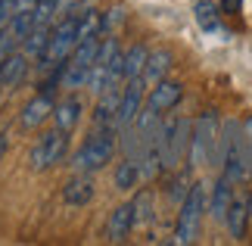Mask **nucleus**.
<instances>
[{
  "label": "nucleus",
  "instance_id": "nucleus-1",
  "mask_svg": "<svg viewBox=\"0 0 252 246\" xmlns=\"http://www.w3.org/2000/svg\"><path fill=\"white\" fill-rule=\"evenodd\" d=\"M115 146H119V128H94L87 134V141L78 146V153L72 156L75 172H100L112 162Z\"/></svg>",
  "mask_w": 252,
  "mask_h": 246
},
{
  "label": "nucleus",
  "instance_id": "nucleus-2",
  "mask_svg": "<svg viewBox=\"0 0 252 246\" xmlns=\"http://www.w3.org/2000/svg\"><path fill=\"white\" fill-rule=\"evenodd\" d=\"M218 131H221V122H218L215 109H206L196 122H193L190 150H187L190 169H199V165L212 162V156H215V143H218Z\"/></svg>",
  "mask_w": 252,
  "mask_h": 246
},
{
  "label": "nucleus",
  "instance_id": "nucleus-3",
  "mask_svg": "<svg viewBox=\"0 0 252 246\" xmlns=\"http://www.w3.org/2000/svg\"><path fill=\"white\" fill-rule=\"evenodd\" d=\"M190 134H193V122L190 119H168V122H162L159 150H162V169H165V172L178 169L181 159L187 156Z\"/></svg>",
  "mask_w": 252,
  "mask_h": 246
},
{
  "label": "nucleus",
  "instance_id": "nucleus-4",
  "mask_svg": "<svg viewBox=\"0 0 252 246\" xmlns=\"http://www.w3.org/2000/svg\"><path fill=\"white\" fill-rule=\"evenodd\" d=\"M206 187H209V184L196 181V184L190 187V193L184 196L181 212H178V231H174V243L187 246V243L196 240V234H199V218H202V212H206Z\"/></svg>",
  "mask_w": 252,
  "mask_h": 246
},
{
  "label": "nucleus",
  "instance_id": "nucleus-5",
  "mask_svg": "<svg viewBox=\"0 0 252 246\" xmlns=\"http://www.w3.org/2000/svg\"><path fill=\"white\" fill-rule=\"evenodd\" d=\"M65 150H69V131H63V128L47 131V134H41V141L32 146V153H28V169L32 172L53 169V165L63 162Z\"/></svg>",
  "mask_w": 252,
  "mask_h": 246
},
{
  "label": "nucleus",
  "instance_id": "nucleus-6",
  "mask_svg": "<svg viewBox=\"0 0 252 246\" xmlns=\"http://www.w3.org/2000/svg\"><path fill=\"white\" fill-rule=\"evenodd\" d=\"M143 78H131L122 91V100H119V115H115V128H125V125H134L137 115L143 109Z\"/></svg>",
  "mask_w": 252,
  "mask_h": 246
},
{
  "label": "nucleus",
  "instance_id": "nucleus-7",
  "mask_svg": "<svg viewBox=\"0 0 252 246\" xmlns=\"http://www.w3.org/2000/svg\"><path fill=\"white\" fill-rule=\"evenodd\" d=\"M94 193H96V184L91 178V172H78L75 178L65 181V187H63V203L69 206V209H84V206L94 200Z\"/></svg>",
  "mask_w": 252,
  "mask_h": 246
},
{
  "label": "nucleus",
  "instance_id": "nucleus-8",
  "mask_svg": "<svg viewBox=\"0 0 252 246\" xmlns=\"http://www.w3.org/2000/svg\"><path fill=\"white\" fill-rule=\"evenodd\" d=\"M181 97H184V87L178 81H165V78H162L159 84L150 87L147 106H150V109H156V112H168V109H174V106L181 103Z\"/></svg>",
  "mask_w": 252,
  "mask_h": 246
},
{
  "label": "nucleus",
  "instance_id": "nucleus-9",
  "mask_svg": "<svg viewBox=\"0 0 252 246\" xmlns=\"http://www.w3.org/2000/svg\"><path fill=\"white\" fill-rule=\"evenodd\" d=\"M53 106H56V103H53V94H44V91H41V94L34 97V100H28V103H25L19 125H22L25 131H34L37 125H44V122L53 115Z\"/></svg>",
  "mask_w": 252,
  "mask_h": 246
},
{
  "label": "nucleus",
  "instance_id": "nucleus-10",
  "mask_svg": "<svg viewBox=\"0 0 252 246\" xmlns=\"http://www.w3.org/2000/svg\"><path fill=\"white\" fill-rule=\"evenodd\" d=\"M134 231V206L131 203H122L119 209L109 215V224H106V237L109 243H125Z\"/></svg>",
  "mask_w": 252,
  "mask_h": 246
},
{
  "label": "nucleus",
  "instance_id": "nucleus-11",
  "mask_svg": "<svg viewBox=\"0 0 252 246\" xmlns=\"http://www.w3.org/2000/svg\"><path fill=\"white\" fill-rule=\"evenodd\" d=\"M249 196H234L230 200V209L224 215V221H227V231H230V237L234 240H243L246 237V224H249Z\"/></svg>",
  "mask_w": 252,
  "mask_h": 246
},
{
  "label": "nucleus",
  "instance_id": "nucleus-12",
  "mask_svg": "<svg viewBox=\"0 0 252 246\" xmlns=\"http://www.w3.org/2000/svg\"><path fill=\"white\" fill-rule=\"evenodd\" d=\"M119 100H122V91H119V87H109V91L100 94V103H96V109H94V128H115Z\"/></svg>",
  "mask_w": 252,
  "mask_h": 246
},
{
  "label": "nucleus",
  "instance_id": "nucleus-13",
  "mask_svg": "<svg viewBox=\"0 0 252 246\" xmlns=\"http://www.w3.org/2000/svg\"><path fill=\"white\" fill-rule=\"evenodd\" d=\"M81 112H84V103L78 100V97H65V100H60L53 106V125L56 128H63V131H72L75 125H78V119H81Z\"/></svg>",
  "mask_w": 252,
  "mask_h": 246
},
{
  "label": "nucleus",
  "instance_id": "nucleus-14",
  "mask_svg": "<svg viewBox=\"0 0 252 246\" xmlns=\"http://www.w3.org/2000/svg\"><path fill=\"white\" fill-rule=\"evenodd\" d=\"M25 75H28V56H25L22 50H9L3 69H0V84H6V87H19Z\"/></svg>",
  "mask_w": 252,
  "mask_h": 246
},
{
  "label": "nucleus",
  "instance_id": "nucleus-15",
  "mask_svg": "<svg viewBox=\"0 0 252 246\" xmlns=\"http://www.w3.org/2000/svg\"><path fill=\"white\" fill-rule=\"evenodd\" d=\"M230 200H234V181H227L224 175L218 178L215 190H212V203H209V215L215 221H224V215L230 209Z\"/></svg>",
  "mask_w": 252,
  "mask_h": 246
},
{
  "label": "nucleus",
  "instance_id": "nucleus-16",
  "mask_svg": "<svg viewBox=\"0 0 252 246\" xmlns=\"http://www.w3.org/2000/svg\"><path fill=\"white\" fill-rule=\"evenodd\" d=\"M168 69H171V53H168V50H156V53H150V56H147V66H143V72H140L143 84H147V87L159 84L162 78L168 75Z\"/></svg>",
  "mask_w": 252,
  "mask_h": 246
},
{
  "label": "nucleus",
  "instance_id": "nucleus-17",
  "mask_svg": "<svg viewBox=\"0 0 252 246\" xmlns=\"http://www.w3.org/2000/svg\"><path fill=\"white\" fill-rule=\"evenodd\" d=\"M193 16H196V25L202 32H221V6L212 3V0H199L193 6ZM224 35V32H221Z\"/></svg>",
  "mask_w": 252,
  "mask_h": 246
},
{
  "label": "nucleus",
  "instance_id": "nucleus-18",
  "mask_svg": "<svg viewBox=\"0 0 252 246\" xmlns=\"http://www.w3.org/2000/svg\"><path fill=\"white\" fill-rule=\"evenodd\" d=\"M53 28V25H50ZM50 28H32L28 32V37L22 41V53L28 56V60H41L44 50H47V44H50Z\"/></svg>",
  "mask_w": 252,
  "mask_h": 246
},
{
  "label": "nucleus",
  "instance_id": "nucleus-19",
  "mask_svg": "<svg viewBox=\"0 0 252 246\" xmlns=\"http://www.w3.org/2000/svg\"><path fill=\"white\" fill-rule=\"evenodd\" d=\"M137 184H140V165H137V159L125 156L119 162V169H115V187L119 190H134Z\"/></svg>",
  "mask_w": 252,
  "mask_h": 246
},
{
  "label": "nucleus",
  "instance_id": "nucleus-20",
  "mask_svg": "<svg viewBox=\"0 0 252 246\" xmlns=\"http://www.w3.org/2000/svg\"><path fill=\"white\" fill-rule=\"evenodd\" d=\"M134 228H143V224H153V190H140V193H134Z\"/></svg>",
  "mask_w": 252,
  "mask_h": 246
},
{
  "label": "nucleus",
  "instance_id": "nucleus-21",
  "mask_svg": "<svg viewBox=\"0 0 252 246\" xmlns=\"http://www.w3.org/2000/svg\"><path fill=\"white\" fill-rule=\"evenodd\" d=\"M147 56L150 50L143 44H134L128 53H125V81H131V78H140L143 66H147Z\"/></svg>",
  "mask_w": 252,
  "mask_h": 246
},
{
  "label": "nucleus",
  "instance_id": "nucleus-22",
  "mask_svg": "<svg viewBox=\"0 0 252 246\" xmlns=\"http://www.w3.org/2000/svg\"><path fill=\"white\" fill-rule=\"evenodd\" d=\"M240 143H243V175L252 178V115L240 125Z\"/></svg>",
  "mask_w": 252,
  "mask_h": 246
},
{
  "label": "nucleus",
  "instance_id": "nucleus-23",
  "mask_svg": "<svg viewBox=\"0 0 252 246\" xmlns=\"http://www.w3.org/2000/svg\"><path fill=\"white\" fill-rule=\"evenodd\" d=\"M190 187H193V181H190V172H178L171 178V184H168V200L171 203H184V196L190 193Z\"/></svg>",
  "mask_w": 252,
  "mask_h": 246
},
{
  "label": "nucleus",
  "instance_id": "nucleus-24",
  "mask_svg": "<svg viewBox=\"0 0 252 246\" xmlns=\"http://www.w3.org/2000/svg\"><path fill=\"white\" fill-rule=\"evenodd\" d=\"M122 22H125V6H112V9H106L103 19H100V37H106L115 25H122Z\"/></svg>",
  "mask_w": 252,
  "mask_h": 246
},
{
  "label": "nucleus",
  "instance_id": "nucleus-25",
  "mask_svg": "<svg viewBox=\"0 0 252 246\" xmlns=\"http://www.w3.org/2000/svg\"><path fill=\"white\" fill-rule=\"evenodd\" d=\"M78 3H81V0H56V19L65 16V13H72V9L78 6Z\"/></svg>",
  "mask_w": 252,
  "mask_h": 246
},
{
  "label": "nucleus",
  "instance_id": "nucleus-26",
  "mask_svg": "<svg viewBox=\"0 0 252 246\" xmlns=\"http://www.w3.org/2000/svg\"><path fill=\"white\" fill-rule=\"evenodd\" d=\"M240 9H243V0H221V13H240Z\"/></svg>",
  "mask_w": 252,
  "mask_h": 246
},
{
  "label": "nucleus",
  "instance_id": "nucleus-27",
  "mask_svg": "<svg viewBox=\"0 0 252 246\" xmlns=\"http://www.w3.org/2000/svg\"><path fill=\"white\" fill-rule=\"evenodd\" d=\"M34 6H37V0H16V13H28Z\"/></svg>",
  "mask_w": 252,
  "mask_h": 246
},
{
  "label": "nucleus",
  "instance_id": "nucleus-28",
  "mask_svg": "<svg viewBox=\"0 0 252 246\" xmlns=\"http://www.w3.org/2000/svg\"><path fill=\"white\" fill-rule=\"evenodd\" d=\"M6 146H9V137H6V134H0V159H3V153H6Z\"/></svg>",
  "mask_w": 252,
  "mask_h": 246
},
{
  "label": "nucleus",
  "instance_id": "nucleus-29",
  "mask_svg": "<svg viewBox=\"0 0 252 246\" xmlns=\"http://www.w3.org/2000/svg\"><path fill=\"white\" fill-rule=\"evenodd\" d=\"M6 56H9L6 50H0V69H3V63H6Z\"/></svg>",
  "mask_w": 252,
  "mask_h": 246
},
{
  "label": "nucleus",
  "instance_id": "nucleus-30",
  "mask_svg": "<svg viewBox=\"0 0 252 246\" xmlns=\"http://www.w3.org/2000/svg\"><path fill=\"white\" fill-rule=\"evenodd\" d=\"M249 209H252V196H249Z\"/></svg>",
  "mask_w": 252,
  "mask_h": 246
}]
</instances>
